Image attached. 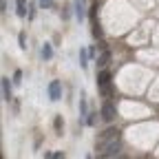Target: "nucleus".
I'll return each instance as SVG.
<instances>
[{"mask_svg": "<svg viewBox=\"0 0 159 159\" xmlns=\"http://www.w3.org/2000/svg\"><path fill=\"white\" fill-rule=\"evenodd\" d=\"M119 150H122L119 139H117V142H108V144H104V146L97 148V159H115L119 155Z\"/></svg>", "mask_w": 159, "mask_h": 159, "instance_id": "obj_1", "label": "nucleus"}, {"mask_svg": "<svg viewBox=\"0 0 159 159\" xmlns=\"http://www.w3.org/2000/svg\"><path fill=\"white\" fill-rule=\"evenodd\" d=\"M119 139V128L117 126H108L106 130H102L97 135V139H95V148H99V146H104V144H108V142H117Z\"/></svg>", "mask_w": 159, "mask_h": 159, "instance_id": "obj_2", "label": "nucleus"}, {"mask_svg": "<svg viewBox=\"0 0 159 159\" xmlns=\"http://www.w3.org/2000/svg\"><path fill=\"white\" fill-rule=\"evenodd\" d=\"M60 97H62V84H60V80H51V84H49V99H51V102H57Z\"/></svg>", "mask_w": 159, "mask_h": 159, "instance_id": "obj_3", "label": "nucleus"}, {"mask_svg": "<svg viewBox=\"0 0 159 159\" xmlns=\"http://www.w3.org/2000/svg\"><path fill=\"white\" fill-rule=\"evenodd\" d=\"M108 84H111V71L108 69H102V71L97 73V89H104Z\"/></svg>", "mask_w": 159, "mask_h": 159, "instance_id": "obj_4", "label": "nucleus"}, {"mask_svg": "<svg viewBox=\"0 0 159 159\" xmlns=\"http://www.w3.org/2000/svg\"><path fill=\"white\" fill-rule=\"evenodd\" d=\"M115 115H117V113H115V106H113L111 102H104V104H102V117L106 119V122H111V119H115Z\"/></svg>", "mask_w": 159, "mask_h": 159, "instance_id": "obj_5", "label": "nucleus"}, {"mask_svg": "<svg viewBox=\"0 0 159 159\" xmlns=\"http://www.w3.org/2000/svg\"><path fill=\"white\" fill-rule=\"evenodd\" d=\"M73 9H75V18L77 20H84V16H86V2H84V0H75Z\"/></svg>", "mask_w": 159, "mask_h": 159, "instance_id": "obj_6", "label": "nucleus"}, {"mask_svg": "<svg viewBox=\"0 0 159 159\" xmlns=\"http://www.w3.org/2000/svg\"><path fill=\"white\" fill-rule=\"evenodd\" d=\"M108 64H111V51H108V49H104V51H102V55L97 57V66H99V69H106Z\"/></svg>", "mask_w": 159, "mask_h": 159, "instance_id": "obj_7", "label": "nucleus"}, {"mask_svg": "<svg viewBox=\"0 0 159 159\" xmlns=\"http://www.w3.org/2000/svg\"><path fill=\"white\" fill-rule=\"evenodd\" d=\"M2 99L5 102H11V84H9V77H2Z\"/></svg>", "mask_w": 159, "mask_h": 159, "instance_id": "obj_8", "label": "nucleus"}, {"mask_svg": "<svg viewBox=\"0 0 159 159\" xmlns=\"http://www.w3.org/2000/svg\"><path fill=\"white\" fill-rule=\"evenodd\" d=\"M91 25H93V29H91V31H93V38H102V27L97 25V20H93Z\"/></svg>", "mask_w": 159, "mask_h": 159, "instance_id": "obj_9", "label": "nucleus"}, {"mask_svg": "<svg viewBox=\"0 0 159 159\" xmlns=\"http://www.w3.org/2000/svg\"><path fill=\"white\" fill-rule=\"evenodd\" d=\"M42 57H44V60H51V57H53V49H51V44H44V47H42Z\"/></svg>", "mask_w": 159, "mask_h": 159, "instance_id": "obj_10", "label": "nucleus"}, {"mask_svg": "<svg viewBox=\"0 0 159 159\" xmlns=\"http://www.w3.org/2000/svg\"><path fill=\"white\" fill-rule=\"evenodd\" d=\"M80 64H82L84 69L89 66V53H86L84 49H82V51H80Z\"/></svg>", "mask_w": 159, "mask_h": 159, "instance_id": "obj_11", "label": "nucleus"}, {"mask_svg": "<svg viewBox=\"0 0 159 159\" xmlns=\"http://www.w3.org/2000/svg\"><path fill=\"white\" fill-rule=\"evenodd\" d=\"M53 126H55V130H57V135H62V126H64V122H62V117H55V122H53Z\"/></svg>", "mask_w": 159, "mask_h": 159, "instance_id": "obj_12", "label": "nucleus"}, {"mask_svg": "<svg viewBox=\"0 0 159 159\" xmlns=\"http://www.w3.org/2000/svg\"><path fill=\"white\" fill-rule=\"evenodd\" d=\"M95 122H97V113H89L86 115V124L89 126H95Z\"/></svg>", "mask_w": 159, "mask_h": 159, "instance_id": "obj_13", "label": "nucleus"}, {"mask_svg": "<svg viewBox=\"0 0 159 159\" xmlns=\"http://www.w3.org/2000/svg\"><path fill=\"white\" fill-rule=\"evenodd\" d=\"M18 42H20V49H27V35H25V31L18 35Z\"/></svg>", "mask_w": 159, "mask_h": 159, "instance_id": "obj_14", "label": "nucleus"}, {"mask_svg": "<svg viewBox=\"0 0 159 159\" xmlns=\"http://www.w3.org/2000/svg\"><path fill=\"white\" fill-rule=\"evenodd\" d=\"M80 115H82V117H84V115H89V113H86V99H84V97L80 99Z\"/></svg>", "mask_w": 159, "mask_h": 159, "instance_id": "obj_15", "label": "nucleus"}, {"mask_svg": "<svg viewBox=\"0 0 159 159\" xmlns=\"http://www.w3.org/2000/svg\"><path fill=\"white\" fill-rule=\"evenodd\" d=\"M38 5L42 7V9H51L53 7V0H38Z\"/></svg>", "mask_w": 159, "mask_h": 159, "instance_id": "obj_16", "label": "nucleus"}, {"mask_svg": "<svg viewBox=\"0 0 159 159\" xmlns=\"http://www.w3.org/2000/svg\"><path fill=\"white\" fill-rule=\"evenodd\" d=\"M22 82V71H16L13 73V84H20Z\"/></svg>", "mask_w": 159, "mask_h": 159, "instance_id": "obj_17", "label": "nucleus"}, {"mask_svg": "<svg viewBox=\"0 0 159 159\" xmlns=\"http://www.w3.org/2000/svg\"><path fill=\"white\" fill-rule=\"evenodd\" d=\"M99 91H102V95H106V97H108V95H113V86H111V84H108V86H104V89H99Z\"/></svg>", "mask_w": 159, "mask_h": 159, "instance_id": "obj_18", "label": "nucleus"}, {"mask_svg": "<svg viewBox=\"0 0 159 159\" xmlns=\"http://www.w3.org/2000/svg\"><path fill=\"white\" fill-rule=\"evenodd\" d=\"M16 7H27V0H16Z\"/></svg>", "mask_w": 159, "mask_h": 159, "instance_id": "obj_19", "label": "nucleus"}, {"mask_svg": "<svg viewBox=\"0 0 159 159\" xmlns=\"http://www.w3.org/2000/svg\"><path fill=\"white\" fill-rule=\"evenodd\" d=\"M53 159H64V155H62V152H55V155H53Z\"/></svg>", "mask_w": 159, "mask_h": 159, "instance_id": "obj_20", "label": "nucleus"}]
</instances>
